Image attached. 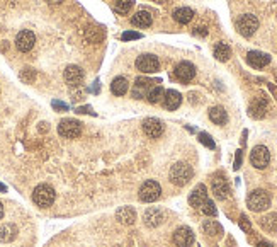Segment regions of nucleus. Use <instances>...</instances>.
<instances>
[{
    "mask_svg": "<svg viewBox=\"0 0 277 247\" xmlns=\"http://www.w3.org/2000/svg\"><path fill=\"white\" fill-rule=\"evenodd\" d=\"M241 164V152L238 150V154H237V161H235V169H238Z\"/></svg>",
    "mask_w": 277,
    "mask_h": 247,
    "instance_id": "39",
    "label": "nucleus"
},
{
    "mask_svg": "<svg viewBox=\"0 0 277 247\" xmlns=\"http://www.w3.org/2000/svg\"><path fill=\"white\" fill-rule=\"evenodd\" d=\"M257 247H274L272 244H269V242H259Z\"/></svg>",
    "mask_w": 277,
    "mask_h": 247,
    "instance_id": "41",
    "label": "nucleus"
},
{
    "mask_svg": "<svg viewBox=\"0 0 277 247\" xmlns=\"http://www.w3.org/2000/svg\"><path fill=\"white\" fill-rule=\"evenodd\" d=\"M136 68L143 74H155L160 70V62L155 55L143 53L136 58Z\"/></svg>",
    "mask_w": 277,
    "mask_h": 247,
    "instance_id": "6",
    "label": "nucleus"
},
{
    "mask_svg": "<svg viewBox=\"0 0 277 247\" xmlns=\"http://www.w3.org/2000/svg\"><path fill=\"white\" fill-rule=\"evenodd\" d=\"M214 57H216V60H220V62H228L231 57L230 46H228L226 43H218L216 46H214Z\"/></svg>",
    "mask_w": 277,
    "mask_h": 247,
    "instance_id": "27",
    "label": "nucleus"
},
{
    "mask_svg": "<svg viewBox=\"0 0 277 247\" xmlns=\"http://www.w3.org/2000/svg\"><path fill=\"white\" fill-rule=\"evenodd\" d=\"M240 227L243 228L245 232H250V222H248V218L245 217V215L240 217Z\"/></svg>",
    "mask_w": 277,
    "mask_h": 247,
    "instance_id": "35",
    "label": "nucleus"
},
{
    "mask_svg": "<svg viewBox=\"0 0 277 247\" xmlns=\"http://www.w3.org/2000/svg\"><path fill=\"white\" fill-rule=\"evenodd\" d=\"M260 227L267 232L277 230V213H269L260 218Z\"/></svg>",
    "mask_w": 277,
    "mask_h": 247,
    "instance_id": "28",
    "label": "nucleus"
},
{
    "mask_svg": "<svg viewBox=\"0 0 277 247\" xmlns=\"http://www.w3.org/2000/svg\"><path fill=\"white\" fill-rule=\"evenodd\" d=\"M2 217H3V205L0 203V220H2Z\"/></svg>",
    "mask_w": 277,
    "mask_h": 247,
    "instance_id": "43",
    "label": "nucleus"
},
{
    "mask_svg": "<svg viewBox=\"0 0 277 247\" xmlns=\"http://www.w3.org/2000/svg\"><path fill=\"white\" fill-rule=\"evenodd\" d=\"M199 142L203 145H206L207 148H214V142H213V138L209 137L207 133H201L199 135Z\"/></svg>",
    "mask_w": 277,
    "mask_h": 247,
    "instance_id": "34",
    "label": "nucleus"
},
{
    "mask_svg": "<svg viewBox=\"0 0 277 247\" xmlns=\"http://www.w3.org/2000/svg\"><path fill=\"white\" fill-rule=\"evenodd\" d=\"M89 111H92L91 107H80V109H78V113H89Z\"/></svg>",
    "mask_w": 277,
    "mask_h": 247,
    "instance_id": "42",
    "label": "nucleus"
},
{
    "mask_svg": "<svg viewBox=\"0 0 277 247\" xmlns=\"http://www.w3.org/2000/svg\"><path fill=\"white\" fill-rule=\"evenodd\" d=\"M55 198H56V193H55V189L50 184H39V186H36V189L33 191V201L41 208L51 206Z\"/></svg>",
    "mask_w": 277,
    "mask_h": 247,
    "instance_id": "2",
    "label": "nucleus"
},
{
    "mask_svg": "<svg viewBox=\"0 0 277 247\" xmlns=\"http://www.w3.org/2000/svg\"><path fill=\"white\" fill-rule=\"evenodd\" d=\"M182 103V96L181 92L177 90L170 89V90H165V96H164V106L167 107L168 111H175Z\"/></svg>",
    "mask_w": 277,
    "mask_h": 247,
    "instance_id": "18",
    "label": "nucleus"
},
{
    "mask_svg": "<svg viewBox=\"0 0 277 247\" xmlns=\"http://www.w3.org/2000/svg\"><path fill=\"white\" fill-rule=\"evenodd\" d=\"M203 228H204V232H206V234H209V235H221V234H223V228H221V225L218 224V222H214V220H206V222H204V225H203Z\"/></svg>",
    "mask_w": 277,
    "mask_h": 247,
    "instance_id": "30",
    "label": "nucleus"
},
{
    "mask_svg": "<svg viewBox=\"0 0 277 247\" xmlns=\"http://www.w3.org/2000/svg\"><path fill=\"white\" fill-rule=\"evenodd\" d=\"M247 206L252 211H264L271 206V194L264 189H255L248 194L247 198Z\"/></svg>",
    "mask_w": 277,
    "mask_h": 247,
    "instance_id": "3",
    "label": "nucleus"
},
{
    "mask_svg": "<svg viewBox=\"0 0 277 247\" xmlns=\"http://www.w3.org/2000/svg\"><path fill=\"white\" fill-rule=\"evenodd\" d=\"M196 34H201V36H206L207 34V31H206V27H196V31H194Z\"/></svg>",
    "mask_w": 277,
    "mask_h": 247,
    "instance_id": "38",
    "label": "nucleus"
},
{
    "mask_svg": "<svg viewBox=\"0 0 277 247\" xmlns=\"http://www.w3.org/2000/svg\"><path fill=\"white\" fill-rule=\"evenodd\" d=\"M20 79H22V82H26V83L34 82L36 81V70H34V68H29V67L22 68V72H20Z\"/></svg>",
    "mask_w": 277,
    "mask_h": 247,
    "instance_id": "32",
    "label": "nucleus"
},
{
    "mask_svg": "<svg viewBox=\"0 0 277 247\" xmlns=\"http://www.w3.org/2000/svg\"><path fill=\"white\" fill-rule=\"evenodd\" d=\"M206 200H207V189H206V186H204V184H197V186L194 187L192 193H190V196H189L190 206L201 208Z\"/></svg>",
    "mask_w": 277,
    "mask_h": 247,
    "instance_id": "17",
    "label": "nucleus"
},
{
    "mask_svg": "<svg viewBox=\"0 0 277 247\" xmlns=\"http://www.w3.org/2000/svg\"><path fill=\"white\" fill-rule=\"evenodd\" d=\"M265 111H267V101H265V97H257V99L250 104L252 118H264Z\"/></svg>",
    "mask_w": 277,
    "mask_h": 247,
    "instance_id": "22",
    "label": "nucleus"
},
{
    "mask_svg": "<svg viewBox=\"0 0 277 247\" xmlns=\"http://www.w3.org/2000/svg\"><path fill=\"white\" fill-rule=\"evenodd\" d=\"M0 191H5V186H3V184H0Z\"/></svg>",
    "mask_w": 277,
    "mask_h": 247,
    "instance_id": "44",
    "label": "nucleus"
},
{
    "mask_svg": "<svg viewBox=\"0 0 277 247\" xmlns=\"http://www.w3.org/2000/svg\"><path fill=\"white\" fill-rule=\"evenodd\" d=\"M164 123L157 118H147L143 121V131L148 138H158L164 133Z\"/></svg>",
    "mask_w": 277,
    "mask_h": 247,
    "instance_id": "12",
    "label": "nucleus"
},
{
    "mask_svg": "<svg viewBox=\"0 0 277 247\" xmlns=\"http://www.w3.org/2000/svg\"><path fill=\"white\" fill-rule=\"evenodd\" d=\"M164 96H165L164 87L155 85V87H151L150 92L147 94V99L150 101L151 104H158V103H160V101H164Z\"/></svg>",
    "mask_w": 277,
    "mask_h": 247,
    "instance_id": "29",
    "label": "nucleus"
},
{
    "mask_svg": "<svg viewBox=\"0 0 277 247\" xmlns=\"http://www.w3.org/2000/svg\"><path fill=\"white\" fill-rule=\"evenodd\" d=\"M165 220V215L160 208H148L147 211L143 213V222L147 227L155 228V227H160Z\"/></svg>",
    "mask_w": 277,
    "mask_h": 247,
    "instance_id": "11",
    "label": "nucleus"
},
{
    "mask_svg": "<svg viewBox=\"0 0 277 247\" xmlns=\"http://www.w3.org/2000/svg\"><path fill=\"white\" fill-rule=\"evenodd\" d=\"M201 211H203L204 215H207V217H216V206H214V203L211 200H206L204 201V205L201 206Z\"/></svg>",
    "mask_w": 277,
    "mask_h": 247,
    "instance_id": "33",
    "label": "nucleus"
},
{
    "mask_svg": "<svg viewBox=\"0 0 277 247\" xmlns=\"http://www.w3.org/2000/svg\"><path fill=\"white\" fill-rule=\"evenodd\" d=\"M128 89H129V82L124 77H116L112 81V83H111V92H112L114 96H124V94L128 92Z\"/></svg>",
    "mask_w": 277,
    "mask_h": 247,
    "instance_id": "24",
    "label": "nucleus"
},
{
    "mask_svg": "<svg viewBox=\"0 0 277 247\" xmlns=\"http://www.w3.org/2000/svg\"><path fill=\"white\" fill-rule=\"evenodd\" d=\"M133 5H134V0H117L116 2V12H119V14H128L129 12L131 9H133Z\"/></svg>",
    "mask_w": 277,
    "mask_h": 247,
    "instance_id": "31",
    "label": "nucleus"
},
{
    "mask_svg": "<svg viewBox=\"0 0 277 247\" xmlns=\"http://www.w3.org/2000/svg\"><path fill=\"white\" fill-rule=\"evenodd\" d=\"M17 237V227L14 224H3L0 227V241L12 242Z\"/></svg>",
    "mask_w": 277,
    "mask_h": 247,
    "instance_id": "26",
    "label": "nucleus"
},
{
    "mask_svg": "<svg viewBox=\"0 0 277 247\" xmlns=\"http://www.w3.org/2000/svg\"><path fill=\"white\" fill-rule=\"evenodd\" d=\"M44 2H48L50 5H58V3H61L63 0H44Z\"/></svg>",
    "mask_w": 277,
    "mask_h": 247,
    "instance_id": "40",
    "label": "nucleus"
},
{
    "mask_svg": "<svg viewBox=\"0 0 277 247\" xmlns=\"http://www.w3.org/2000/svg\"><path fill=\"white\" fill-rule=\"evenodd\" d=\"M153 83H160V82H158V81H151V79H147V77H138L136 79V83H134V89H133L134 99H141V97H145V89L151 87Z\"/></svg>",
    "mask_w": 277,
    "mask_h": 247,
    "instance_id": "20",
    "label": "nucleus"
},
{
    "mask_svg": "<svg viewBox=\"0 0 277 247\" xmlns=\"http://www.w3.org/2000/svg\"><path fill=\"white\" fill-rule=\"evenodd\" d=\"M194 17V10L189 9V7H179V9L174 10V19L177 21L179 24H189Z\"/></svg>",
    "mask_w": 277,
    "mask_h": 247,
    "instance_id": "25",
    "label": "nucleus"
},
{
    "mask_svg": "<svg viewBox=\"0 0 277 247\" xmlns=\"http://www.w3.org/2000/svg\"><path fill=\"white\" fill-rule=\"evenodd\" d=\"M116 218H117V222L123 225H133L134 222H136V211H134V208H131V206H123L117 210Z\"/></svg>",
    "mask_w": 277,
    "mask_h": 247,
    "instance_id": "19",
    "label": "nucleus"
},
{
    "mask_svg": "<svg viewBox=\"0 0 277 247\" xmlns=\"http://www.w3.org/2000/svg\"><path fill=\"white\" fill-rule=\"evenodd\" d=\"M131 22L138 27H150L151 22H153V17H151V14L148 10H140V12H136L131 17Z\"/></svg>",
    "mask_w": 277,
    "mask_h": 247,
    "instance_id": "21",
    "label": "nucleus"
},
{
    "mask_svg": "<svg viewBox=\"0 0 277 247\" xmlns=\"http://www.w3.org/2000/svg\"><path fill=\"white\" fill-rule=\"evenodd\" d=\"M247 62L254 68H264L271 63V55L262 53V51H248Z\"/></svg>",
    "mask_w": 277,
    "mask_h": 247,
    "instance_id": "16",
    "label": "nucleus"
},
{
    "mask_svg": "<svg viewBox=\"0 0 277 247\" xmlns=\"http://www.w3.org/2000/svg\"><path fill=\"white\" fill-rule=\"evenodd\" d=\"M141 34L140 33H124L123 34V40H140Z\"/></svg>",
    "mask_w": 277,
    "mask_h": 247,
    "instance_id": "37",
    "label": "nucleus"
},
{
    "mask_svg": "<svg viewBox=\"0 0 277 247\" xmlns=\"http://www.w3.org/2000/svg\"><path fill=\"white\" fill-rule=\"evenodd\" d=\"M192 176H194L192 167H190L189 164H185V162H177V164H174L170 169V174H168L170 183L175 184V186H179V187L185 186V184L192 179Z\"/></svg>",
    "mask_w": 277,
    "mask_h": 247,
    "instance_id": "1",
    "label": "nucleus"
},
{
    "mask_svg": "<svg viewBox=\"0 0 277 247\" xmlns=\"http://www.w3.org/2000/svg\"><path fill=\"white\" fill-rule=\"evenodd\" d=\"M162 194V187L157 181H147V183L141 184L140 193H138V198L143 203H153L160 198Z\"/></svg>",
    "mask_w": 277,
    "mask_h": 247,
    "instance_id": "4",
    "label": "nucleus"
},
{
    "mask_svg": "<svg viewBox=\"0 0 277 247\" xmlns=\"http://www.w3.org/2000/svg\"><path fill=\"white\" fill-rule=\"evenodd\" d=\"M58 133L63 138H77L82 133V123L77 120H72V118L63 120L58 124Z\"/></svg>",
    "mask_w": 277,
    "mask_h": 247,
    "instance_id": "7",
    "label": "nucleus"
},
{
    "mask_svg": "<svg viewBox=\"0 0 277 247\" xmlns=\"http://www.w3.org/2000/svg\"><path fill=\"white\" fill-rule=\"evenodd\" d=\"M192 242H194V232L189 227H179L174 232L175 247H190Z\"/></svg>",
    "mask_w": 277,
    "mask_h": 247,
    "instance_id": "14",
    "label": "nucleus"
},
{
    "mask_svg": "<svg viewBox=\"0 0 277 247\" xmlns=\"http://www.w3.org/2000/svg\"><path fill=\"white\" fill-rule=\"evenodd\" d=\"M51 104H53L55 109L60 111V113H61V111H68V106H67V104H65V103H60V101H53V103H51Z\"/></svg>",
    "mask_w": 277,
    "mask_h": 247,
    "instance_id": "36",
    "label": "nucleus"
},
{
    "mask_svg": "<svg viewBox=\"0 0 277 247\" xmlns=\"http://www.w3.org/2000/svg\"><path fill=\"white\" fill-rule=\"evenodd\" d=\"M250 162L255 169H265L269 165V162H271V152H269V148L264 147V145L254 147V150L250 154Z\"/></svg>",
    "mask_w": 277,
    "mask_h": 247,
    "instance_id": "8",
    "label": "nucleus"
},
{
    "mask_svg": "<svg viewBox=\"0 0 277 247\" xmlns=\"http://www.w3.org/2000/svg\"><path fill=\"white\" fill-rule=\"evenodd\" d=\"M63 77L68 85L78 87L82 82H84V70H82L80 67H77V65H68V67L65 68Z\"/></svg>",
    "mask_w": 277,
    "mask_h": 247,
    "instance_id": "13",
    "label": "nucleus"
},
{
    "mask_svg": "<svg viewBox=\"0 0 277 247\" xmlns=\"http://www.w3.org/2000/svg\"><path fill=\"white\" fill-rule=\"evenodd\" d=\"M34 43H36V36H34L33 31L29 29H22L16 38V46L19 51L22 53H27L34 48Z\"/></svg>",
    "mask_w": 277,
    "mask_h": 247,
    "instance_id": "9",
    "label": "nucleus"
},
{
    "mask_svg": "<svg viewBox=\"0 0 277 247\" xmlns=\"http://www.w3.org/2000/svg\"><path fill=\"white\" fill-rule=\"evenodd\" d=\"M211 187H213V193L218 200H226L228 194H230V186H228L226 179L223 176H216L211 181Z\"/></svg>",
    "mask_w": 277,
    "mask_h": 247,
    "instance_id": "15",
    "label": "nucleus"
},
{
    "mask_svg": "<svg viewBox=\"0 0 277 247\" xmlns=\"http://www.w3.org/2000/svg\"><path fill=\"white\" fill-rule=\"evenodd\" d=\"M209 120L213 121L214 124H220V126L226 124L228 114H226V111H224V107H221V106L211 107V109H209Z\"/></svg>",
    "mask_w": 277,
    "mask_h": 247,
    "instance_id": "23",
    "label": "nucleus"
},
{
    "mask_svg": "<svg viewBox=\"0 0 277 247\" xmlns=\"http://www.w3.org/2000/svg\"><path fill=\"white\" fill-rule=\"evenodd\" d=\"M259 29V19L254 14H245L237 21V31L245 38H250Z\"/></svg>",
    "mask_w": 277,
    "mask_h": 247,
    "instance_id": "5",
    "label": "nucleus"
},
{
    "mask_svg": "<svg viewBox=\"0 0 277 247\" xmlns=\"http://www.w3.org/2000/svg\"><path fill=\"white\" fill-rule=\"evenodd\" d=\"M174 75L179 82H190L194 77H196V67H194L190 62H181V63L175 67L174 70Z\"/></svg>",
    "mask_w": 277,
    "mask_h": 247,
    "instance_id": "10",
    "label": "nucleus"
}]
</instances>
